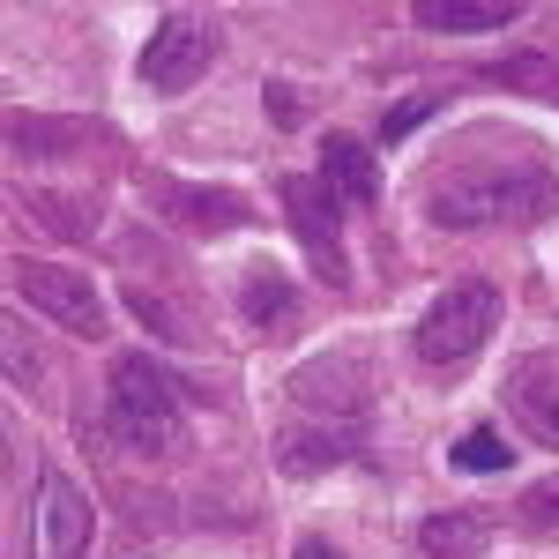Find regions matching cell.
<instances>
[{"label": "cell", "instance_id": "obj_5", "mask_svg": "<svg viewBox=\"0 0 559 559\" xmlns=\"http://www.w3.org/2000/svg\"><path fill=\"white\" fill-rule=\"evenodd\" d=\"M210 60H216V23L179 8V15L157 23V38L142 45V83L157 90V97H179V90H194L210 75Z\"/></svg>", "mask_w": 559, "mask_h": 559}, {"label": "cell", "instance_id": "obj_7", "mask_svg": "<svg viewBox=\"0 0 559 559\" xmlns=\"http://www.w3.org/2000/svg\"><path fill=\"white\" fill-rule=\"evenodd\" d=\"M90 552V500L75 477L45 471L38 508H31V559H83Z\"/></svg>", "mask_w": 559, "mask_h": 559}, {"label": "cell", "instance_id": "obj_22", "mask_svg": "<svg viewBox=\"0 0 559 559\" xmlns=\"http://www.w3.org/2000/svg\"><path fill=\"white\" fill-rule=\"evenodd\" d=\"M299 559H336V545H321V537H299Z\"/></svg>", "mask_w": 559, "mask_h": 559}, {"label": "cell", "instance_id": "obj_15", "mask_svg": "<svg viewBox=\"0 0 559 559\" xmlns=\"http://www.w3.org/2000/svg\"><path fill=\"white\" fill-rule=\"evenodd\" d=\"M350 455V432H336V426H321V432H306V426H292L284 440H276V463L292 477H313V471H336Z\"/></svg>", "mask_w": 559, "mask_h": 559}, {"label": "cell", "instance_id": "obj_2", "mask_svg": "<svg viewBox=\"0 0 559 559\" xmlns=\"http://www.w3.org/2000/svg\"><path fill=\"white\" fill-rule=\"evenodd\" d=\"M112 426H120V440L142 448V455H165V440L179 432V388H173V373L150 366L142 350L112 366Z\"/></svg>", "mask_w": 559, "mask_h": 559}, {"label": "cell", "instance_id": "obj_3", "mask_svg": "<svg viewBox=\"0 0 559 559\" xmlns=\"http://www.w3.org/2000/svg\"><path fill=\"white\" fill-rule=\"evenodd\" d=\"M492 321H500V292H492V284H477V276L471 284H448V292L426 306V321H418V358H426V366H463V358L485 350Z\"/></svg>", "mask_w": 559, "mask_h": 559}, {"label": "cell", "instance_id": "obj_11", "mask_svg": "<svg viewBox=\"0 0 559 559\" xmlns=\"http://www.w3.org/2000/svg\"><path fill=\"white\" fill-rule=\"evenodd\" d=\"M239 313H247L254 336H292V329H299V292H292L276 269H254V276L239 284Z\"/></svg>", "mask_w": 559, "mask_h": 559}, {"label": "cell", "instance_id": "obj_18", "mask_svg": "<svg viewBox=\"0 0 559 559\" xmlns=\"http://www.w3.org/2000/svg\"><path fill=\"white\" fill-rule=\"evenodd\" d=\"M515 522H522V530H537V537L559 530V477H545V485H530V492H522Z\"/></svg>", "mask_w": 559, "mask_h": 559}, {"label": "cell", "instance_id": "obj_10", "mask_svg": "<svg viewBox=\"0 0 559 559\" xmlns=\"http://www.w3.org/2000/svg\"><path fill=\"white\" fill-rule=\"evenodd\" d=\"M321 179L358 202V210H381V157H373V142H358V134H321Z\"/></svg>", "mask_w": 559, "mask_h": 559}, {"label": "cell", "instance_id": "obj_17", "mask_svg": "<svg viewBox=\"0 0 559 559\" xmlns=\"http://www.w3.org/2000/svg\"><path fill=\"white\" fill-rule=\"evenodd\" d=\"M448 463H455V471H471V477L508 471V463H515V440H500L492 426H477V432H463V440L448 448Z\"/></svg>", "mask_w": 559, "mask_h": 559}, {"label": "cell", "instance_id": "obj_20", "mask_svg": "<svg viewBox=\"0 0 559 559\" xmlns=\"http://www.w3.org/2000/svg\"><path fill=\"white\" fill-rule=\"evenodd\" d=\"M426 112H432V97H403V105H395V112H388V120H381V142H403V134L418 128Z\"/></svg>", "mask_w": 559, "mask_h": 559}, {"label": "cell", "instance_id": "obj_19", "mask_svg": "<svg viewBox=\"0 0 559 559\" xmlns=\"http://www.w3.org/2000/svg\"><path fill=\"white\" fill-rule=\"evenodd\" d=\"M31 210L45 216V224H52V231H90V224H97V210H75V194H31Z\"/></svg>", "mask_w": 559, "mask_h": 559}, {"label": "cell", "instance_id": "obj_13", "mask_svg": "<svg viewBox=\"0 0 559 559\" xmlns=\"http://www.w3.org/2000/svg\"><path fill=\"white\" fill-rule=\"evenodd\" d=\"M165 210L179 224H194V231H239L247 224V194H231V187H165Z\"/></svg>", "mask_w": 559, "mask_h": 559}, {"label": "cell", "instance_id": "obj_21", "mask_svg": "<svg viewBox=\"0 0 559 559\" xmlns=\"http://www.w3.org/2000/svg\"><path fill=\"white\" fill-rule=\"evenodd\" d=\"M31 373H38V350L23 344V329L8 321V381H15V388H31Z\"/></svg>", "mask_w": 559, "mask_h": 559}, {"label": "cell", "instance_id": "obj_8", "mask_svg": "<svg viewBox=\"0 0 559 559\" xmlns=\"http://www.w3.org/2000/svg\"><path fill=\"white\" fill-rule=\"evenodd\" d=\"M292 395H299L306 411H321V418H366V403H373V381H366V358H350V350H329V358H306L299 373H292Z\"/></svg>", "mask_w": 559, "mask_h": 559}, {"label": "cell", "instance_id": "obj_14", "mask_svg": "<svg viewBox=\"0 0 559 559\" xmlns=\"http://www.w3.org/2000/svg\"><path fill=\"white\" fill-rule=\"evenodd\" d=\"M128 313L150 329V336H165V344H202V329H194V313L173 299V292H157V284H128Z\"/></svg>", "mask_w": 559, "mask_h": 559}, {"label": "cell", "instance_id": "obj_1", "mask_svg": "<svg viewBox=\"0 0 559 559\" xmlns=\"http://www.w3.org/2000/svg\"><path fill=\"white\" fill-rule=\"evenodd\" d=\"M552 173L545 165H530L515 150H477L463 165H448V173L426 179V216L432 224H448V231H471V224H500V216H545L552 210Z\"/></svg>", "mask_w": 559, "mask_h": 559}, {"label": "cell", "instance_id": "obj_12", "mask_svg": "<svg viewBox=\"0 0 559 559\" xmlns=\"http://www.w3.org/2000/svg\"><path fill=\"white\" fill-rule=\"evenodd\" d=\"M485 545H492V515H477V508H448V515L418 522L426 559H485Z\"/></svg>", "mask_w": 559, "mask_h": 559}, {"label": "cell", "instance_id": "obj_16", "mask_svg": "<svg viewBox=\"0 0 559 559\" xmlns=\"http://www.w3.org/2000/svg\"><path fill=\"white\" fill-rule=\"evenodd\" d=\"M411 15H418L426 31H500V23H515L508 0H418Z\"/></svg>", "mask_w": 559, "mask_h": 559}, {"label": "cell", "instance_id": "obj_4", "mask_svg": "<svg viewBox=\"0 0 559 559\" xmlns=\"http://www.w3.org/2000/svg\"><path fill=\"white\" fill-rule=\"evenodd\" d=\"M15 299L38 306L45 321H60L68 336H83L97 344L112 321H105V299H97V284H90L83 269H68V261H15Z\"/></svg>", "mask_w": 559, "mask_h": 559}, {"label": "cell", "instance_id": "obj_9", "mask_svg": "<svg viewBox=\"0 0 559 559\" xmlns=\"http://www.w3.org/2000/svg\"><path fill=\"white\" fill-rule=\"evenodd\" d=\"M508 411H515V426L530 440L559 448V366L552 358H522L515 373H508Z\"/></svg>", "mask_w": 559, "mask_h": 559}, {"label": "cell", "instance_id": "obj_6", "mask_svg": "<svg viewBox=\"0 0 559 559\" xmlns=\"http://www.w3.org/2000/svg\"><path fill=\"white\" fill-rule=\"evenodd\" d=\"M284 216H292L299 247L313 254V269L344 292L350 254H344V224H336V187H329V179H284Z\"/></svg>", "mask_w": 559, "mask_h": 559}]
</instances>
